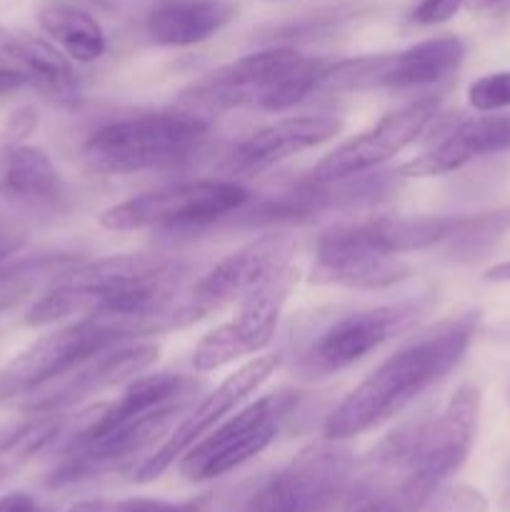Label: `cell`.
<instances>
[{
    "label": "cell",
    "instance_id": "6da1fadb",
    "mask_svg": "<svg viewBox=\"0 0 510 512\" xmlns=\"http://www.w3.org/2000/svg\"><path fill=\"white\" fill-rule=\"evenodd\" d=\"M480 325V310H465L415 335L378 365L333 413L323 438L350 440L403 413L418 395L463 360Z\"/></svg>",
    "mask_w": 510,
    "mask_h": 512
},
{
    "label": "cell",
    "instance_id": "7a4b0ae2",
    "mask_svg": "<svg viewBox=\"0 0 510 512\" xmlns=\"http://www.w3.org/2000/svg\"><path fill=\"white\" fill-rule=\"evenodd\" d=\"M208 138V123L193 113H143L113 120L83 143V160L98 175L163 170L195 158Z\"/></svg>",
    "mask_w": 510,
    "mask_h": 512
},
{
    "label": "cell",
    "instance_id": "3957f363",
    "mask_svg": "<svg viewBox=\"0 0 510 512\" xmlns=\"http://www.w3.org/2000/svg\"><path fill=\"white\" fill-rule=\"evenodd\" d=\"M430 308L433 295H415L335 318L305 345L298 358V373L305 380H320L348 370L385 343L413 330Z\"/></svg>",
    "mask_w": 510,
    "mask_h": 512
},
{
    "label": "cell",
    "instance_id": "277c9868",
    "mask_svg": "<svg viewBox=\"0 0 510 512\" xmlns=\"http://www.w3.org/2000/svg\"><path fill=\"white\" fill-rule=\"evenodd\" d=\"M465 60V43L455 35L423 40L398 53L360 55L328 65L320 88L330 93L430 88L453 78Z\"/></svg>",
    "mask_w": 510,
    "mask_h": 512
},
{
    "label": "cell",
    "instance_id": "5b68a950",
    "mask_svg": "<svg viewBox=\"0 0 510 512\" xmlns=\"http://www.w3.org/2000/svg\"><path fill=\"white\" fill-rule=\"evenodd\" d=\"M353 473L350 450L340 440L323 438L265 478L243 512H328L348 495Z\"/></svg>",
    "mask_w": 510,
    "mask_h": 512
},
{
    "label": "cell",
    "instance_id": "8992f818",
    "mask_svg": "<svg viewBox=\"0 0 510 512\" xmlns=\"http://www.w3.org/2000/svg\"><path fill=\"white\" fill-rule=\"evenodd\" d=\"M250 193L235 180H190L135 195L98 215L105 230L193 228L238 213Z\"/></svg>",
    "mask_w": 510,
    "mask_h": 512
},
{
    "label": "cell",
    "instance_id": "52a82bcc",
    "mask_svg": "<svg viewBox=\"0 0 510 512\" xmlns=\"http://www.w3.org/2000/svg\"><path fill=\"white\" fill-rule=\"evenodd\" d=\"M480 403L483 398L475 385H460L438 415L400 428L405 435V480L438 490L443 480L463 468L478 433Z\"/></svg>",
    "mask_w": 510,
    "mask_h": 512
},
{
    "label": "cell",
    "instance_id": "ba28073f",
    "mask_svg": "<svg viewBox=\"0 0 510 512\" xmlns=\"http://www.w3.org/2000/svg\"><path fill=\"white\" fill-rule=\"evenodd\" d=\"M295 403V395L273 393L245 405L180 458V475L190 483H208L238 470L273 443Z\"/></svg>",
    "mask_w": 510,
    "mask_h": 512
},
{
    "label": "cell",
    "instance_id": "9c48e42d",
    "mask_svg": "<svg viewBox=\"0 0 510 512\" xmlns=\"http://www.w3.org/2000/svg\"><path fill=\"white\" fill-rule=\"evenodd\" d=\"M298 275V268L290 263L243 295L238 300L240 308L235 318L210 330L195 345L193 368L198 373H210L268 348L278 330L290 290L298 283Z\"/></svg>",
    "mask_w": 510,
    "mask_h": 512
},
{
    "label": "cell",
    "instance_id": "30bf717a",
    "mask_svg": "<svg viewBox=\"0 0 510 512\" xmlns=\"http://www.w3.org/2000/svg\"><path fill=\"white\" fill-rule=\"evenodd\" d=\"M278 365V355H260V358H253L245 365H240V368L235 370L233 375H228L213 393L205 395L193 410L185 413L183 423L175 425L153 453L145 455V458L135 465V483H153V480H158L175 460L183 458L203 435H208L210 430L235 408V405H240L248 395H253L255 390L278 370Z\"/></svg>",
    "mask_w": 510,
    "mask_h": 512
},
{
    "label": "cell",
    "instance_id": "8fae6325",
    "mask_svg": "<svg viewBox=\"0 0 510 512\" xmlns=\"http://www.w3.org/2000/svg\"><path fill=\"white\" fill-rule=\"evenodd\" d=\"M438 108L440 100L435 95H425V98H418L413 103L403 105V108L393 110L385 118H380L370 130L355 135L353 140L325 155L310 170L308 178L318 180V183H335V180L358 178V175L380 168V165L403 153L408 145H413L423 135L430 120L438 115Z\"/></svg>",
    "mask_w": 510,
    "mask_h": 512
},
{
    "label": "cell",
    "instance_id": "7c38bea8",
    "mask_svg": "<svg viewBox=\"0 0 510 512\" xmlns=\"http://www.w3.org/2000/svg\"><path fill=\"white\" fill-rule=\"evenodd\" d=\"M295 250H298V243L293 235L268 233L230 253L208 275H203L193 285L188 298L183 300V308L188 310L190 320L205 318L210 310H218L248 295L275 270L293 263Z\"/></svg>",
    "mask_w": 510,
    "mask_h": 512
},
{
    "label": "cell",
    "instance_id": "4fadbf2b",
    "mask_svg": "<svg viewBox=\"0 0 510 512\" xmlns=\"http://www.w3.org/2000/svg\"><path fill=\"white\" fill-rule=\"evenodd\" d=\"M158 360L155 343H120L103 353L93 355L70 373L40 385L38 390L20 398V410L25 413H63V408L75 405L88 395H98L123 380L135 378Z\"/></svg>",
    "mask_w": 510,
    "mask_h": 512
},
{
    "label": "cell",
    "instance_id": "5bb4252c",
    "mask_svg": "<svg viewBox=\"0 0 510 512\" xmlns=\"http://www.w3.org/2000/svg\"><path fill=\"white\" fill-rule=\"evenodd\" d=\"M300 58L303 53L293 48H268L250 53L195 80L183 90V100L210 110H230L243 105L263 110V103L275 85L298 65Z\"/></svg>",
    "mask_w": 510,
    "mask_h": 512
},
{
    "label": "cell",
    "instance_id": "9a60e30c",
    "mask_svg": "<svg viewBox=\"0 0 510 512\" xmlns=\"http://www.w3.org/2000/svg\"><path fill=\"white\" fill-rule=\"evenodd\" d=\"M413 268L400 255L378 253L350 235L348 225H333L315 243L310 283L348 290H385L403 283Z\"/></svg>",
    "mask_w": 510,
    "mask_h": 512
},
{
    "label": "cell",
    "instance_id": "2e32d148",
    "mask_svg": "<svg viewBox=\"0 0 510 512\" xmlns=\"http://www.w3.org/2000/svg\"><path fill=\"white\" fill-rule=\"evenodd\" d=\"M348 180H335V183H318V180H300L293 188L283 190L278 195L255 203L248 213H243V225H273V223H305L330 210L348 208L360 200H373L388 190V178H363L358 175L355 183Z\"/></svg>",
    "mask_w": 510,
    "mask_h": 512
},
{
    "label": "cell",
    "instance_id": "e0dca14e",
    "mask_svg": "<svg viewBox=\"0 0 510 512\" xmlns=\"http://www.w3.org/2000/svg\"><path fill=\"white\" fill-rule=\"evenodd\" d=\"M185 273L180 263L165 255L150 253H120L108 258L88 260V263H75L58 275L55 283L73 285L88 295L93 310L143 288V285L158 283V280L173 278ZM90 310V313H93Z\"/></svg>",
    "mask_w": 510,
    "mask_h": 512
},
{
    "label": "cell",
    "instance_id": "ac0fdd59",
    "mask_svg": "<svg viewBox=\"0 0 510 512\" xmlns=\"http://www.w3.org/2000/svg\"><path fill=\"white\" fill-rule=\"evenodd\" d=\"M343 123L333 115H293L275 120L258 133L248 135L233 153L228 155L225 170L230 175H258L275 168L283 160L328 143L340 133Z\"/></svg>",
    "mask_w": 510,
    "mask_h": 512
},
{
    "label": "cell",
    "instance_id": "d6986e66",
    "mask_svg": "<svg viewBox=\"0 0 510 512\" xmlns=\"http://www.w3.org/2000/svg\"><path fill=\"white\" fill-rule=\"evenodd\" d=\"M510 150V115H478L460 120L430 150L400 165L403 178H438L455 173L483 155Z\"/></svg>",
    "mask_w": 510,
    "mask_h": 512
},
{
    "label": "cell",
    "instance_id": "ffe728a7",
    "mask_svg": "<svg viewBox=\"0 0 510 512\" xmlns=\"http://www.w3.org/2000/svg\"><path fill=\"white\" fill-rule=\"evenodd\" d=\"M0 65L28 75L30 85L53 103H78L80 88L70 60L48 40L30 33H13L0 25Z\"/></svg>",
    "mask_w": 510,
    "mask_h": 512
},
{
    "label": "cell",
    "instance_id": "44dd1931",
    "mask_svg": "<svg viewBox=\"0 0 510 512\" xmlns=\"http://www.w3.org/2000/svg\"><path fill=\"white\" fill-rule=\"evenodd\" d=\"M233 15L228 0H160L145 18V33L155 45L188 48L213 38Z\"/></svg>",
    "mask_w": 510,
    "mask_h": 512
},
{
    "label": "cell",
    "instance_id": "7402d4cb",
    "mask_svg": "<svg viewBox=\"0 0 510 512\" xmlns=\"http://www.w3.org/2000/svg\"><path fill=\"white\" fill-rule=\"evenodd\" d=\"M0 195L23 205H58L63 180L48 153L30 145L0 150Z\"/></svg>",
    "mask_w": 510,
    "mask_h": 512
},
{
    "label": "cell",
    "instance_id": "603a6c76",
    "mask_svg": "<svg viewBox=\"0 0 510 512\" xmlns=\"http://www.w3.org/2000/svg\"><path fill=\"white\" fill-rule=\"evenodd\" d=\"M38 23L75 63H93L103 58L108 40L105 30L88 10L70 3H45L38 10Z\"/></svg>",
    "mask_w": 510,
    "mask_h": 512
},
{
    "label": "cell",
    "instance_id": "cb8c5ba5",
    "mask_svg": "<svg viewBox=\"0 0 510 512\" xmlns=\"http://www.w3.org/2000/svg\"><path fill=\"white\" fill-rule=\"evenodd\" d=\"M15 428L0 435V483L13 478L20 468L30 463L38 453H43L65 428L63 413H28Z\"/></svg>",
    "mask_w": 510,
    "mask_h": 512
},
{
    "label": "cell",
    "instance_id": "d4e9b609",
    "mask_svg": "<svg viewBox=\"0 0 510 512\" xmlns=\"http://www.w3.org/2000/svg\"><path fill=\"white\" fill-rule=\"evenodd\" d=\"M508 233L510 208L480 215H460L458 225H455V230L443 245H448V253L455 260H460V263H473V260L488 255Z\"/></svg>",
    "mask_w": 510,
    "mask_h": 512
},
{
    "label": "cell",
    "instance_id": "484cf974",
    "mask_svg": "<svg viewBox=\"0 0 510 512\" xmlns=\"http://www.w3.org/2000/svg\"><path fill=\"white\" fill-rule=\"evenodd\" d=\"M433 493L413 480L378 490H350L348 512H418Z\"/></svg>",
    "mask_w": 510,
    "mask_h": 512
},
{
    "label": "cell",
    "instance_id": "4316f807",
    "mask_svg": "<svg viewBox=\"0 0 510 512\" xmlns=\"http://www.w3.org/2000/svg\"><path fill=\"white\" fill-rule=\"evenodd\" d=\"M68 512H205V500L195 503H165L153 498H125V500H85L73 505Z\"/></svg>",
    "mask_w": 510,
    "mask_h": 512
},
{
    "label": "cell",
    "instance_id": "83f0119b",
    "mask_svg": "<svg viewBox=\"0 0 510 512\" xmlns=\"http://www.w3.org/2000/svg\"><path fill=\"white\" fill-rule=\"evenodd\" d=\"M468 103L478 113H498L510 108V70H498L468 85Z\"/></svg>",
    "mask_w": 510,
    "mask_h": 512
},
{
    "label": "cell",
    "instance_id": "f1b7e54d",
    "mask_svg": "<svg viewBox=\"0 0 510 512\" xmlns=\"http://www.w3.org/2000/svg\"><path fill=\"white\" fill-rule=\"evenodd\" d=\"M425 505L430 512H488V500L468 485L438 488Z\"/></svg>",
    "mask_w": 510,
    "mask_h": 512
},
{
    "label": "cell",
    "instance_id": "f546056e",
    "mask_svg": "<svg viewBox=\"0 0 510 512\" xmlns=\"http://www.w3.org/2000/svg\"><path fill=\"white\" fill-rule=\"evenodd\" d=\"M465 0H418V5L410 13V20L415 25H443L450 18L458 15V10L463 8Z\"/></svg>",
    "mask_w": 510,
    "mask_h": 512
},
{
    "label": "cell",
    "instance_id": "4dcf8cb0",
    "mask_svg": "<svg viewBox=\"0 0 510 512\" xmlns=\"http://www.w3.org/2000/svg\"><path fill=\"white\" fill-rule=\"evenodd\" d=\"M28 85H30L28 75H23L20 70L3 68V65H0V98L10 93H18V90L28 88Z\"/></svg>",
    "mask_w": 510,
    "mask_h": 512
},
{
    "label": "cell",
    "instance_id": "1f68e13d",
    "mask_svg": "<svg viewBox=\"0 0 510 512\" xmlns=\"http://www.w3.org/2000/svg\"><path fill=\"white\" fill-rule=\"evenodd\" d=\"M483 280L485 283H510V260H505V263H498V265H493V268L485 270Z\"/></svg>",
    "mask_w": 510,
    "mask_h": 512
},
{
    "label": "cell",
    "instance_id": "d6a6232c",
    "mask_svg": "<svg viewBox=\"0 0 510 512\" xmlns=\"http://www.w3.org/2000/svg\"><path fill=\"white\" fill-rule=\"evenodd\" d=\"M28 498L30 495H25V493L3 495V498H0V512H18L20 505H23Z\"/></svg>",
    "mask_w": 510,
    "mask_h": 512
},
{
    "label": "cell",
    "instance_id": "836d02e7",
    "mask_svg": "<svg viewBox=\"0 0 510 512\" xmlns=\"http://www.w3.org/2000/svg\"><path fill=\"white\" fill-rule=\"evenodd\" d=\"M15 250H18V243H13V240H0V263H3L8 255H13Z\"/></svg>",
    "mask_w": 510,
    "mask_h": 512
},
{
    "label": "cell",
    "instance_id": "e575fe53",
    "mask_svg": "<svg viewBox=\"0 0 510 512\" xmlns=\"http://www.w3.org/2000/svg\"><path fill=\"white\" fill-rule=\"evenodd\" d=\"M18 512H48V510H40L38 505H35V500H33V498H28V500H25L23 505H20Z\"/></svg>",
    "mask_w": 510,
    "mask_h": 512
},
{
    "label": "cell",
    "instance_id": "d590c367",
    "mask_svg": "<svg viewBox=\"0 0 510 512\" xmlns=\"http://www.w3.org/2000/svg\"><path fill=\"white\" fill-rule=\"evenodd\" d=\"M503 508L510 510V488L505 490V495H503Z\"/></svg>",
    "mask_w": 510,
    "mask_h": 512
},
{
    "label": "cell",
    "instance_id": "8d00e7d4",
    "mask_svg": "<svg viewBox=\"0 0 510 512\" xmlns=\"http://www.w3.org/2000/svg\"><path fill=\"white\" fill-rule=\"evenodd\" d=\"M478 5H495V0H475Z\"/></svg>",
    "mask_w": 510,
    "mask_h": 512
},
{
    "label": "cell",
    "instance_id": "74e56055",
    "mask_svg": "<svg viewBox=\"0 0 510 512\" xmlns=\"http://www.w3.org/2000/svg\"><path fill=\"white\" fill-rule=\"evenodd\" d=\"M93 3H98V5H108V0H93Z\"/></svg>",
    "mask_w": 510,
    "mask_h": 512
},
{
    "label": "cell",
    "instance_id": "f35d334b",
    "mask_svg": "<svg viewBox=\"0 0 510 512\" xmlns=\"http://www.w3.org/2000/svg\"><path fill=\"white\" fill-rule=\"evenodd\" d=\"M495 3H500V0H495Z\"/></svg>",
    "mask_w": 510,
    "mask_h": 512
},
{
    "label": "cell",
    "instance_id": "ab89813d",
    "mask_svg": "<svg viewBox=\"0 0 510 512\" xmlns=\"http://www.w3.org/2000/svg\"><path fill=\"white\" fill-rule=\"evenodd\" d=\"M508 400H510V393H508Z\"/></svg>",
    "mask_w": 510,
    "mask_h": 512
}]
</instances>
